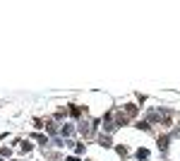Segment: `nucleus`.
Segmentation results:
<instances>
[{"label": "nucleus", "instance_id": "nucleus-1", "mask_svg": "<svg viewBox=\"0 0 180 161\" xmlns=\"http://www.w3.org/2000/svg\"><path fill=\"white\" fill-rule=\"evenodd\" d=\"M137 156H139V159H147V156H149V151H147V149H139Z\"/></svg>", "mask_w": 180, "mask_h": 161}, {"label": "nucleus", "instance_id": "nucleus-2", "mask_svg": "<svg viewBox=\"0 0 180 161\" xmlns=\"http://www.w3.org/2000/svg\"><path fill=\"white\" fill-rule=\"evenodd\" d=\"M67 161H77V159H67Z\"/></svg>", "mask_w": 180, "mask_h": 161}]
</instances>
